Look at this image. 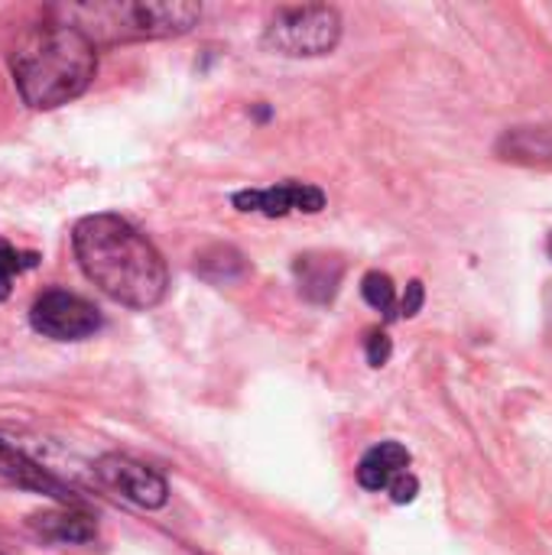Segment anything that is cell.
<instances>
[{"label": "cell", "mask_w": 552, "mask_h": 555, "mask_svg": "<svg viewBox=\"0 0 552 555\" xmlns=\"http://www.w3.org/2000/svg\"><path fill=\"white\" fill-rule=\"evenodd\" d=\"M342 39V13L329 3H306V7H280L264 33V42L293 59L325 55Z\"/></svg>", "instance_id": "4"}, {"label": "cell", "mask_w": 552, "mask_h": 555, "mask_svg": "<svg viewBox=\"0 0 552 555\" xmlns=\"http://www.w3.org/2000/svg\"><path fill=\"white\" fill-rule=\"evenodd\" d=\"M387 494L394 498V504H410V501H416V494H420V481L407 472L403 478H397V481L387 488Z\"/></svg>", "instance_id": "17"}, {"label": "cell", "mask_w": 552, "mask_h": 555, "mask_svg": "<svg viewBox=\"0 0 552 555\" xmlns=\"http://www.w3.org/2000/svg\"><path fill=\"white\" fill-rule=\"evenodd\" d=\"M361 296H364V302H368L371 309L384 312L387 319H394V315H397L400 299H397V286H394V280H390L387 273L371 270V273L361 280Z\"/></svg>", "instance_id": "13"}, {"label": "cell", "mask_w": 552, "mask_h": 555, "mask_svg": "<svg viewBox=\"0 0 552 555\" xmlns=\"http://www.w3.org/2000/svg\"><path fill=\"white\" fill-rule=\"evenodd\" d=\"M29 322L39 335L52 338V341H81L91 338L101 328V312L65 289H46L33 309H29Z\"/></svg>", "instance_id": "5"}, {"label": "cell", "mask_w": 552, "mask_h": 555, "mask_svg": "<svg viewBox=\"0 0 552 555\" xmlns=\"http://www.w3.org/2000/svg\"><path fill=\"white\" fill-rule=\"evenodd\" d=\"M498 159L527 166V169H552V127H514L504 130L498 146Z\"/></svg>", "instance_id": "10"}, {"label": "cell", "mask_w": 552, "mask_h": 555, "mask_svg": "<svg viewBox=\"0 0 552 555\" xmlns=\"http://www.w3.org/2000/svg\"><path fill=\"white\" fill-rule=\"evenodd\" d=\"M293 273H296V286H299V296L309 299V302H332L338 286H342V276H345V263L338 257H329V254H299L296 263H293Z\"/></svg>", "instance_id": "9"}, {"label": "cell", "mask_w": 552, "mask_h": 555, "mask_svg": "<svg viewBox=\"0 0 552 555\" xmlns=\"http://www.w3.org/2000/svg\"><path fill=\"white\" fill-rule=\"evenodd\" d=\"M423 309V283L420 280H413L410 286H407V293L400 296V306H397V315H416Z\"/></svg>", "instance_id": "18"}, {"label": "cell", "mask_w": 552, "mask_h": 555, "mask_svg": "<svg viewBox=\"0 0 552 555\" xmlns=\"http://www.w3.org/2000/svg\"><path fill=\"white\" fill-rule=\"evenodd\" d=\"M195 270L208 280H231L238 273H244V257L234 247H211L198 257Z\"/></svg>", "instance_id": "14"}, {"label": "cell", "mask_w": 552, "mask_h": 555, "mask_svg": "<svg viewBox=\"0 0 552 555\" xmlns=\"http://www.w3.org/2000/svg\"><path fill=\"white\" fill-rule=\"evenodd\" d=\"M410 472V452L400 442L374 446L358 465V485L364 491H387L397 478Z\"/></svg>", "instance_id": "11"}, {"label": "cell", "mask_w": 552, "mask_h": 555, "mask_svg": "<svg viewBox=\"0 0 552 555\" xmlns=\"http://www.w3.org/2000/svg\"><path fill=\"white\" fill-rule=\"evenodd\" d=\"M0 555H3V553H0Z\"/></svg>", "instance_id": "21"}, {"label": "cell", "mask_w": 552, "mask_h": 555, "mask_svg": "<svg viewBox=\"0 0 552 555\" xmlns=\"http://www.w3.org/2000/svg\"><path fill=\"white\" fill-rule=\"evenodd\" d=\"M0 481L13 485V488H23V491H33V494H46L59 504H72L75 494L68 485H62L55 475H49L42 465H36L26 452L0 442Z\"/></svg>", "instance_id": "8"}, {"label": "cell", "mask_w": 552, "mask_h": 555, "mask_svg": "<svg viewBox=\"0 0 552 555\" xmlns=\"http://www.w3.org/2000/svg\"><path fill=\"white\" fill-rule=\"evenodd\" d=\"M202 16L192 0H81L49 7V20L78 29L94 49L189 33Z\"/></svg>", "instance_id": "3"}, {"label": "cell", "mask_w": 552, "mask_h": 555, "mask_svg": "<svg viewBox=\"0 0 552 555\" xmlns=\"http://www.w3.org/2000/svg\"><path fill=\"white\" fill-rule=\"evenodd\" d=\"M547 250H550V257H552V234H550V244H547Z\"/></svg>", "instance_id": "20"}, {"label": "cell", "mask_w": 552, "mask_h": 555, "mask_svg": "<svg viewBox=\"0 0 552 555\" xmlns=\"http://www.w3.org/2000/svg\"><path fill=\"white\" fill-rule=\"evenodd\" d=\"M238 211H257L267 218H283L290 211H306L316 215L325 208V192L306 182H283L273 189H247L234 195Z\"/></svg>", "instance_id": "7"}, {"label": "cell", "mask_w": 552, "mask_h": 555, "mask_svg": "<svg viewBox=\"0 0 552 555\" xmlns=\"http://www.w3.org/2000/svg\"><path fill=\"white\" fill-rule=\"evenodd\" d=\"M29 530L46 543H88L98 533L94 520L88 514L75 511V507L46 511V514L29 517Z\"/></svg>", "instance_id": "12"}, {"label": "cell", "mask_w": 552, "mask_h": 555, "mask_svg": "<svg viewBox=\"0 0 552 555\" xmlns=\"http://www.w3.org/2000/svg\"><path fill=\"white\" fill-rule=\"evenodd\" d=\"M36 263H39V254H33V250H16L10 241L0 237V299H7L10 289H13V280H16L20 273L33 270Z\"/></svg>", "instance_id": "15"}, {"label": "cell", "mask_w": 552, "mask_h": 555, "mask_svg": "<svg viewBox=\"0 0 552 555\" xmlns=\"http://www.w3.org/2000/svg\"><path fill=\"white\" fill-rule=\"evenodd\" d=\"M547 322H550V328H552V283H550V289H547Z\"/></svg>", "instance_id": "19"}, {"label": "cell", "mask_w": 552, "mask_h": 555, "mask_svg": "<svg viewBox=\"0 0 552 555\" xmlns=\"http://www.w3.org/2000/svg\"><path fill=\"white\" fill-rule=\"evenodd\" d=\"M85 276L127 309H153L169 289V270L153 241L120 215H88L72 231Z\"/></svg>", "instance_id": "1"}, {"label": "cell", "mask_w": 552, "mask_h": 555, "mask_svg": "<svg viewBox=\"0 0 552 555\" xmlns=\"http://www.w3.org/2000/svg\"><path fill=\"white\" fill-rule=\"evenodd\" d=\"M10 72L33 111H52L85 94L98 72V49L78 29L49 20L20 36L10 52Z\"/></svg>", "instance_id": "2"}, {"label": "cell", "mask_w": 552, "mask_h": 555, "mask_svg": "<svg viewBox=\"0 0 552 555\" xmlns=\"http://www.w3.org/2000/svg\"><path fill=\"white\" fill-rule=\"evenodd\" d=\"M94 475L104 488L120 494L124 501L143 507V511H159L169 501V485L159 472L150 465L127 459V455H101L94 462Z\"/></svg>", "instance_id": "6"}, {"label": "cell", "mask_w": 552, "mask_h": 555, "mask_svg": "<svg viewBox=\"0 0 552 555\" xmlns=\"http://www.w3.org/2000/svg\"><path fill=\"white\" fill-rule=\"evenodd\" d=\"M364 351H368V364L371 367H384L394 354V345L384 332H371L368 341H364Z\"/></svg>", "instance_id": "16"}]
</instances>
